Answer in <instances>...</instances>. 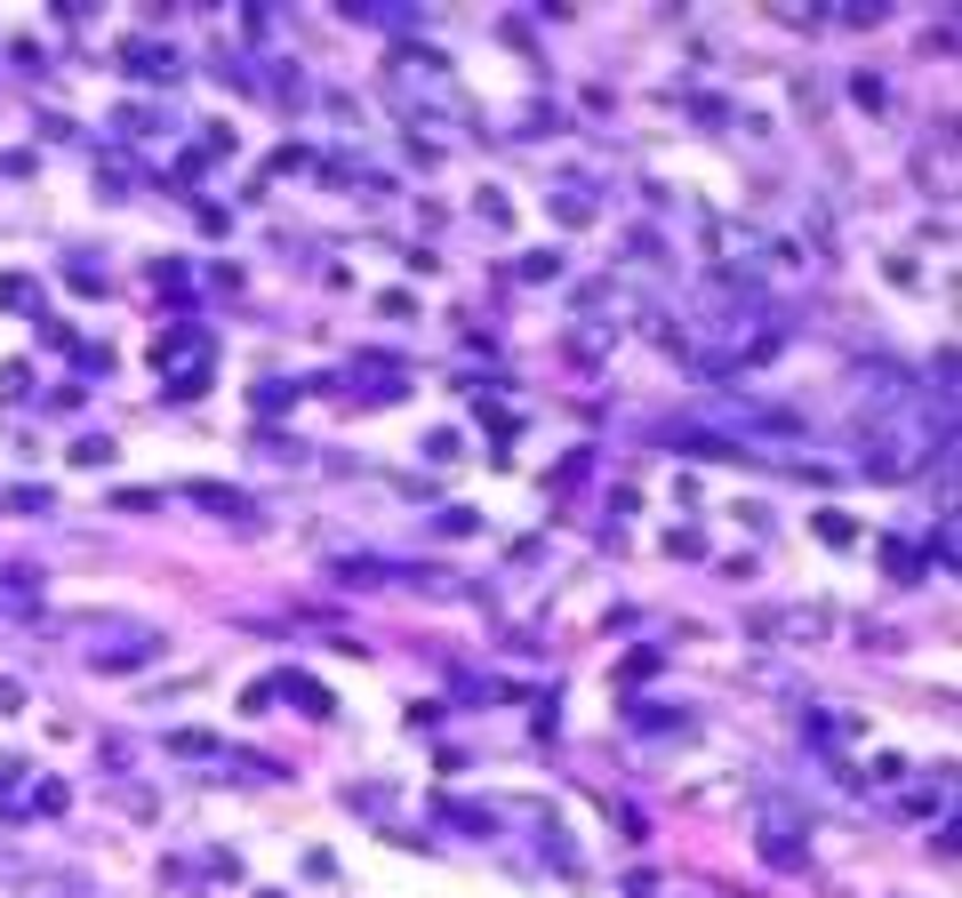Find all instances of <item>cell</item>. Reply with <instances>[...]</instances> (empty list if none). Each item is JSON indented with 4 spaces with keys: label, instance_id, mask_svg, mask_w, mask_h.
<instances>
[{
    "label": "cell",
    "instance_id": "ba28073f",
    "mask_svg": "<svg viewBox=\"0 0 962 898\" xmlns=\"http://www.w3.org/2000/svg\"><path fill=\"white\" fill-rule=\"evenodd\" d=\"M0 610H41V585L32 578H0Z\"/></svg>",
    "mask_w": 962,
    "mask_h": 898
},
{
    "label": "cell",
    "instance_id": "52a82bcc",
    "mask_svg": "<svg viewBox=\"0 0 962 898\" xmlns=\"http://www.w3.org/2000/svg\"><path fill=\"white\" fill-rule=\"evenodd\" d=\"M346 810H369V818H386V810H393V786H346Z\"/></svg>",
    "mask_w": 962,
    "mask_h": 898
},
{
    "label": "cell",
    "instance_id": "3957f363",
    "mask_svg": "<svg viewBox=\"0 0 962 898\" xmlns=\"http://www.w3.org/2000/svg\"><path fill=\"white\" fill-rule=\"evenodd\" d=\"M121 57H129V73H136V81H161V89L185 73V64H177V49H168V41H129Z\"/></svg>",
    "mask_w": 962,
    "mask_h": 898
},
{
    "label": "cell",
    "instance_id": "6da1fadb",
    "mask_svg": "<svg viewBox=\"0 0 962 898\" xmlns=\"http://www.w3.org/2000/svg\"><path fill=\"white\" fill-rule=\"evenodd\" d=\"M64 634L89 642V666H145L161 650V626H145V618H64Z\"/></svg>",
    "mask_w": 962,
    "mask_h": 898
},
{
    "label": "cell",
    "instance_id": "7a4b0ae2",
    "mask_svg": "<svg viewBox=\"0 0 962 898\" xmlns=\"http://www.w3.org/2000/svg\"><path fill=\"white\" fill-rule=\"evenodd\" d=\"M802 835H810V818L786 803V794H763V858L770 867H802V850H810Z\"/></svg>",
    "mask_w": 962,
    "mask_h": 898
},
{
    "label": "cell",
    "instance_id": "30bf717a",
    "mask_svg": "<svg viewBox=\"0 0 962 898\" xmlns=\"http://www.w3.org/2000/svg\"><path fill=\"white\" fill-rule=\"evenodd\" d=\"M193 506H209V513H249V498H233V490H217V481H201V490H193Z\"/></svg>",
    "mask_w": 962,
    "mask_h": 898
},
{
    "label": "cell",
    "instance_id": "9c48e42d",
    "mask_svg": "<svg viewBox=\"0 0 962 898\" xmlns=\"http://www.w3.org/2000/svg\"><path fill=\"white\" fill-rule=\"evenodd\" d=\"M282 690H289V698H297L305 714H329V690H321V682H305V674H289Z\"/></svg>",
    "mask_w": 962,
    "mask_h": 898
},
{
    "label": "cell",
    "instance_id": "5b68a950",
    "mask_svg": "<svg viewBox=\"0 0 962 898\" xmlns=\"http://www.w3.org/2000/svg\"><path fill=\"white\" fill-rule=\"evenodd\" d=\"M32 898H96L81 875H32Z\"/></svg>",
    "mask_w": 962,
    "mask_h": 898
},
{
    "label": "cell",
    "instance_id": "277c9868",
    "mask_svg": "<svg viewBox=\"0 0 962 898\" xmlns=\"http://www.w3.org/2000/svg\"><path fill=\"white\" fill-rule=\"evenodd\" d=\"M337 585H418V578H409V570H393V562H337Z\"/></svg>",
    "mask_w": 962,
    "mask_h": 898
},
{
    "label": "cell",
    "instance_id": "8fae6325",
    "mask_svg": "<svg viewBox=\"0 0 962 898\" xmlns=\"http://www.w3.org/2000/svg\"><path fill=\"white\" fill-rule=\"evenodd\" d=\"M554 273H562V257H554V249H538V257H522V282H554Z\"/></svg>",
    "mask_w": 962,
    "mask_h": 898
},
{
    "label": "cell",
    "instance_id": "7c38bea8",
    "mask_svg": "<svg viewBox=\"0 0 962 898\" xmlns=\"http://www.w3.org/2000/svg\"><path fill=\"white\" fill-rule=\"evenodd\" d=\"M554 210H562V225H586V217H594V201H586V193H562Z\"/></svg>",
    "mask_w": 962,
    "mask_h": 898
},
{
    "label": "cell",
    "instance_id": "8992f818",
    "mask_svg": "<svg viewBox=\"0 0 962 898\" xmlns=\"http://www.w3.org/2000/svg\"><path fill=\"white\" fill-rule=\"evenodd\" d=\"M802 738H810V746H827V754H835V746L850 738V722H835V714H810V722H802Z\"/></svg>",
    "mask_w": 962,
    "mask_h": 898
}]
</instances>
